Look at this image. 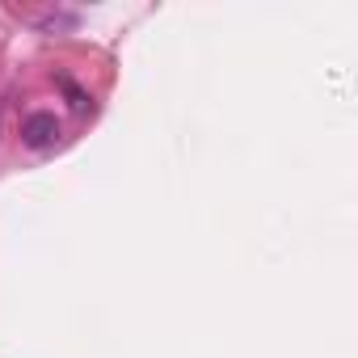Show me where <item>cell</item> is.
I'll list each match as a JSON object with an SVG mask.
<instances>
[{"mask_svg": "<svg viewBox=\"0 0 358 358\" xmlns=\"http://www.w3.org/2000/svg\"><path fill=\"white\" fill-rule=\"evenodd\" d=\"M22 143L34 148V152H47L59 143V118L47 114V110H34L26 122H22Z\"/></svg>", "mask_w": 358, "mask_h": 358, "instance_id": "6da1fadb", "label": "cell"}, {"mask_svg": "<svg viewBox=\"0 0 358 358\" xmlns=\"http://www.w3.org/2000/svg\"><path fill=\"white\" fill-rule=\"evenodd\" d=\"M0 135H5V114H0Z\"/></svg>", "mask_w": 358, "mask_h": 358, "instance_id": "7a4b0ae2", "label": "cell"}]
</instances>
